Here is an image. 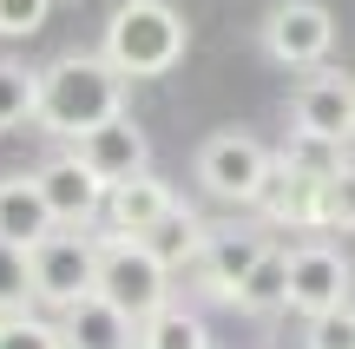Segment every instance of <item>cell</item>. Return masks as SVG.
I'll use <instances>...</instances> for the list:
<instances>
[{
    "instance_id": "obj_1",
    "label": "cell",
    "mask_w": 355,
    "mask_h": 349,
    "mask_svg": "<svg viewBox=\"0 0 355 349\" xmlns=\"http://www.w3.org/2000/svg\"><path fill=\"white\" fill-rule=\"evenodd\" d=\"M112 112H125V73H119L105 53H60V60L40 73V132L73 145L79 132L105 126Z\"/></svg>"
},
{
    "instance_id": "obj_2",
    "label": "cell",
    "mask_w": 355,
    "mask_h": 349,
    "mask_svg": "<svg viewBox=\"0 0 355 349\" xmlns=\"http://www.w3.org/2000/svg\"><path fill=\"white\" fill-rule=\"evenodd\" d=\"M191 46V26L171 0H119L112 20H105V60L125 79H165Z\"/></svg>"
},
{
    "instance_id": "obj_3",
    "label": "cell",
    "mask_w": 355,
    "mask_h": 349,
    "mask_svg": "<svg viewBox=\"0 0 355 349\" xmlns=\"http://www.w3.org/2000/svg\"><path fill=\"white\" fill-rule=\"evenodd\" d=\"M99 297H112L132 323H145L152 310L171 303V271L145 250V237L99 231Z\"/></svg>"
},
{
    "instance_id": "obj_4",
    "label": "cell",
    "mask_w": 355,
    "mask_h": 349,
    "mask_svg": "<svg viewBox=\"0 0 355 349\" xmlns=\"http://www.w3.org/2000/svg\"><path fill=\"white\" fill-rule=\"evenodd\" d=\"M26 264H33V303H46V310H73L79 297L99 290V237L92 231L60 224L26 250Z\"/></svg>"
},
{
    "instance_id": "obj_5",
    "label": "cell",
    "mask_w": 355,
    "mask_h": 349,
    "mask_svg": "<svg viewBox=\"0 0 355 349\" xmlns=\"http://www.w3.org/2000/svg\"><path fill=\"white\" fill-rule=\"evenodd\" d=\"M270 165H277V152H270L263 139H250V132H211V139L198 145L191 178H198V191L217 198V205H257Z\"/></svg>"
},
{
    "instance_id": "obj_6",
    "label": "cell",
    "mask_w": 355,
    "mask_h": 349,
    "mask_svg": "<svg viewBox=\"0 0 355 349\" xmlns=\"http://www.w3.org/2000/svg\"><path fill=\"white\" fill-rule=\"evenodd\" d=\"M336 46V13L322 0H277L263 13V53L277 66H322Z\"/></svg>"
},
{
    "instance_id": "obj_7",
    "label": "cell",
    "mask_w": 355,
    "mask_h": 349,
    "mask_svg": "<svg viewBox=\"0 0 355 349\" xmlns=\"http://www.w3.org/2000/svg\"><path fill=\"white\" fill-rule=\"evenodd\" d=\"M349 290H355V264L329 237H309V244L290 250V310L303 316V323L322 316V310H343Z\"/></svg>"
},
{
    "instance_id": "obj_8",
    "label": "cell",
    "mask_w": 355,
    "mask_h": 349,
    "mask_svg": "<svg viewBox=\"0 0 355 349\" xmlns=\"http://www.w3.org/2000/svg\"><path fill=\"white\" fill-rule=\"evenodd\" d=\"M66 152H73L92 178H105V185H125V178H139V171L152 165V139H145V126L132 112H112L105 126L79 132Z\"/></svg>"
},
{
    "instance_id": "obj_9",
    "label": "cell",
    "mask_w": 355,
    "mask_h": 349,
    "mask_svg": "<svg viewBox=\"0 0 355 349\" xmlns=\"http://www.w3.org/2000/svg\"><path fill=\"white\" fill-rule=\"evenodd\" d=\"M270 250V237L263 231H211L204 237V250H198V264H191V277H198V290L204 297H217V303H237V290H243V277L257 271V257Z\"/></svg>"
},
{
    "instance_id": "obj_10",
    "label": "cell",
    "mask_w": 355,
    "mask_h": 349,
    "mask_svg": "<svg viewBox=\"0 0 355 349\" xmlns=\"http://www.w3.org/2000/svg\"><path fill=\"white\" fill-rule=\"evenodd\" d=\"M33 178H40V191H46L53 218H60L66 231H92V224L105 218V191H112V185H105V178H92V171L79 165L73 152L46 158V165H40Z\"/></svg>"
},
{
    "instance_id": "obj_11",
    "label": "cell",
    "mask_w": 355,
    "mask_h": 349,
    "mask_svg": "<svg viewBox=\"0 0 355 349\" xmlns=\"http://www.w3.org/2000/svg\"><path fill=\"white\" fill-rule=\"evenodd\" d=\"M290 126L296 132H322V139H349L355 126V79L349 73H309L290 92Z\"/></svg>"
},
{
    "instance_id": "obj_12",
    "label": "cell",
    "mask_w": 355,
    "mask_h": 349,
    "mask_svg": "<svg viewBox=\"0 0 355 349\" xmlns=\"http://www.w3.org/2000/svg\"><path fill=\"white\" fill-rule=\"evenodd\" d=\"M316 198H322V178H303L296 165H283V158H277L250 211L270 224V231H316Z\"/></svg>"
},
{
    "instance_id": "obj_13",
    "label": "cell",
    "mask_w": 355,
    "mask_h": 349,
    "mask_svg": "<svg viewBox=\"0 0 355 349\" xmlns=\"http://www.w3.org/2000/svg\"><path fill=\"white\" fill-rule=\"evenodd\" d=\"M60 330H66V349H139V323L99 290L79 297L73 310H60Z\"/></svg>"
},
{
    "instance_id": "obj_14",
    "label": "cell",
    "mask_w": 355,
    "mask_h": 349,
    "mask_svg": "<svg viewBox=\"0 0 355 349\" xmlns=\"http://www.w3.org/2000/svg\"><path fill=\"white\" fill-rule=\"evenodd\" d=\"M46 231H60V218H53L40 178H33V171L0 178V237H7V244H20V250H33Z\"/></svg>"
},
{
    "instance_id": "obj_15",
    "label": "cell",
    "mask_w": 355,
    "mask_h": 349,
    "mask_svg": "<svg viewBox=\"0 0 355 349\" xmlns=\"http://www.w3.org/2000/svg\"><path fill=\"white\" fill-rule=\"evenodd\" d=\"M171 205H178L171 185L152 178V171H139V178H125V185H112V191H105V231H119V237H145Z\"/></svg>"
},
{
    "instance_id": "obj_16",
    "label": "cell",
    "mask_w": 355,
    "mask_h": 349,
    "mask_svg": "<svg viewBox=\"0 0 355 349\" xmlns=\"http://www.w3.org/2000/svg\"><path fill=\"white\" fill-rule=\"evenodd\" d=\"M204 237H211V224L198 218V211H184V205H171L165 218L152 224V231H145V250H152L158 264H165V271L178 277V271H191V264H198V250H204Z\"/></svg>"
},
{
    "instance_id": "obj_17",
    "label": "cell",
    "mask_w": 355,
    "mask_h": 349,
    "mask_svg": "<svg viewBox=\"0 0 355 349\" xmlns=\"http://www.w3.org/2000/svg\"><path fill=\"white\" fill-rule=\"evenodd\" d=\"M230 310H243V316H277V310H290V250H283V244H270L263 257H257V271L243 277V290H237Z\"/></svg>"
},
{
    "instance_id": "obj_18",
    "label": "cell",
    "mask_w": 355,
    "mask_h": 349,
    "mask_svg": "<svg viewBox=\"0 0 355 349\" xmlns=\"http://www.w3.org/2000/svg\"><path fill=\"white\" fill-rule=\"evenodd\" d=\"M139 349H211V330H204V316L191 310V303H165V310H152L139 323Z\"/></svg>"
},
{
    "instance_id": "obj_19",
    "label": "cell",
    "mask_w": 355,
    "mask_h": 349,
    "mask_svg": "<svg viewBox=\"0 0 355 349\" xmlns=\"http://www.w3.org/2000/svg\"><path fill=\"white\" fill-rule=\"evenodd\" d=\"M349 139H322V132H296L290 126V139H283V165H296L303 178H336V171L349 165V152H343Z\"/></svg>"
},
{
    "instance_id": "obj_20",
    "label": "cell",
    "mask_w": 355,
    "mask_h": 349,
    "mask_svg": "<svg viewBox=\"0 0 355 349\" xmlns=\"http://www.w3.org/2000/svg\"><path fill=\"white\" fill-rule=\"evenodd\" d=\"M40 119V73H26L20 60H0V132H20Z\"/></svg>"
},
{
    "instance_id": "obj_21",
    "label": "cell",
    "mask_w": 355,
    "mask_h": 349,
    "mask_svg": "<svg viewBox=\"0 0 355 349\" xmlns=\"http://www.w3.org/2000/svg\"><path fill=\"white\" fill-rule=\"evenodd\" d=\"M316 231H355V158L336 178H322V198H316Z\"/></svg>"
},
{
    "instance_id": "obj_22",
    "label": "cell",
    "mask_w": 355,
    "mask_h": 349,
    "mask_svg": "<svg viewBox=\"0 0 355 349\" xmlns=\"http://www.w3.org/2000/svg\"><path fill=\"white\" fill-rule=\"evenodd\" d=\"M26 303H33V264H26L20 244H7V237H0V316L26 310Z\"/></svg>"
},
{
    "instance_id": "obj_23",
    "label": "cell",
    "mask_w": 355,
    "mask_h": 349,
    "mask_svg": "<svg viewBox=\"0 0 355 349\" xmlns=\"http://www.w3.org/2000/svg\"><path fill=\"white\" fill-rule=\"evenodd\" d=\"M0 349H66V330L33 310H13V316H0Z\"/></svg>"
},
{
    "instance_id": "obj_24",
    "label": "cell",
    "mask_w": 355,
    "mask_h": 349,
    "mask_svg": "<svg viewBox=\"0 0 355 349\" xmlns=\"http://www.w3.org/2000/svg\"><path fill=\"white\" fill-rule=\"evenodd\" d=\"M303 349H355V303L309 316L303 323Z\"/></svg>"
},
{
    "instance_id": "obj_25",
    "label": "cell",
    "mask_w": 355,
    "mask_h": 349,
    "mask_svg": "<svg viewBox=\"0 0 355 349\" xmlns=\"http://www.w3.org/2000/svg\"><path fill=\"white\" fill-rule=\"evenodd\" d=\"M53 0H0V40H33L46 26Z\"/></svg>"
},
{
    "instance_id": "obj_26",
    "label": "cell",
    "mask_w": 355,
    "mask_h": 349,
    "mask_svg": "<svg viewBox=\"0 0 355 349\" xmlns=\"http://www.w3.org/2000/svg\"><path fill=\"white\" fill-rule=\"evenodd\" d=\"M349 145H355V126H349Z\"/></svg>"
}]
</instances>
